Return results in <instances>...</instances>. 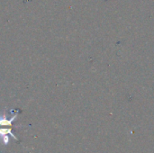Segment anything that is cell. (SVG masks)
<instances>
[{"label": "cell", "instance_id": "cell-1", "mask_svg": "<svg viewBox=\"0 0 154 153\" xmlns=\"http://www.w3.org/2000/svg\"><path fill=\"white\" fill-rule=\"evenodd\" d=\"M9 136L18 142L17 137L14 134H13V133L11 131V127L4 128L3 126H0V138L2 139V141H3V142L5 144H8V142H9Z\"/></svg>", "mask_w": 154, "mask_h": 153}]
</instances>
